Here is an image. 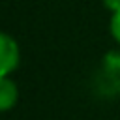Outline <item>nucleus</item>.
Here are the masks:
<instances>
[{"label": "nucleus", "mask_w": 120, "mask_h": 120, "mask_svg": "<svg viewBox=\"0 0 120 120\" xmlns=\"http://www.w3.org/2000/svg\"><path fill=\"white\" fill-rule=\"evenodd\" d=\"M21 62V51L17 41L6 34L0 32V77H9Z\"/></svg>", "instance_id": "f257e3e1"}, {"label": "nucleus", "mask_w": 120, "mask_h": 120, "mask_svg": "<svg viewBox=\"0 0 120 120\" xmlns=\"http://www.w3.org/2000/svg\"><path fill=\"white\" fill-rule=\"evenodd\" d=\"M19 99V88L9 77H0V112L15 107Z\"/></svg>", "instance_id": "f03ea898"}, {"label": "nucleus", "mask_w": 120, "mask_h": 120, "mask_svg": "<svg viewBox=\"0 0 120 120\" xmlns=\"http://www.w3.org/2000/svg\"><path fill=\"white\" fill-rule=\"evenodd\" d=\"M101 69L120 75V51H109L101 60Z\"/></svg>", "instance_id": "7ed1b4c3"}, {"label": "nucleus", "mask_w": 120, "mask_h": 120, "mask_svg": "<svg viewBox=\"0 0 120 120\" xmlns=\"http://www.w3.org/2000/svg\"><path fill=\"white\" fill-rule=\"evenodd\" d=\"M109 28H111V36H112V38H114V41L120 45V9L112 11Z\"/></svg>", "instance_id": "20e7f679"}, {"label": "nucleus", "mask_w": 120, "mask_h": 120, "mask_svg": "<svg viewBox=\"0 0 120 120\" xmlns=\"http://www.w3.org/2000/svg\"><path fill=\"white\" fill-rule=\"evenodd\" d=\"M103 6L111 11H116V9H120V0H103Z\"/></svg>", "instance_id": "39448f33"}]
</instances>
